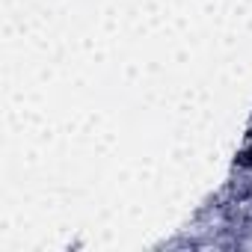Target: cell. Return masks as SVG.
<instances>
[{
  "label": "cell",
  "mask_w": 252,
  "mask_h": 252,
  "mask_svg": "<svg viewBox=\"0 0 252 252\" xmlns=\"http://www.w3.org/2000/svg\"><path fill=\"white\" fill-rule=\"evenodd\" d=\"M240 158H243V160H240L243 166H252V146H249V149H246V152H243Z\"/></svg>",
  "instance_id": "obj_1"
}]
</instances>
